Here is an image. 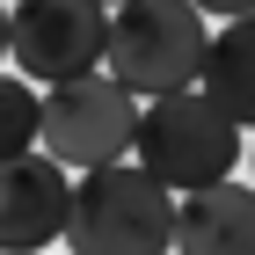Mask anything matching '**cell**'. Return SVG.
<instances>
[{
  "label": "cell",
  "instance_id": "6",
  "mask_svg": "<svg viewBox=\"0 0 255 255\" xmlns=\"http://www.w3.org/2000/svg\"><path fill=\"white\" fill-rule=\"evenodd\" d=\"M66 197H73V168L51 153L0 160V255H44L66 234Z\"/></svg>",
  "mask_w": 255,
  "mask_h": 255
},
{
  "label": "cell",
  "instance_id": "9",
  "mask_svg": "<svg viewBox=\"0 0 255 255\" xmlns=\"http://www.w3.org/2000/svg\"><path fill=\"white\" fill-rule=\"evenodd\" d=\"M37 153V88L22 73H0V160Z\"/></svg>",
  "mask_w": 255,
  "mask_h": 255
},
{
  "label": "cell",
  "instance_id": "4",
  "mask_svg": "<svg viewBox=\"0 0 255 255\" xmlns=\"http://www.w3.org/2000/svg\"><path fill=\"white\" fill-rule=\"evenodd\" d=\"M131 124H138V95L117 88L102 73H73V80H51V95H37V146L59 168H102V160H124L131 153Z\"/></svg>",
  "mask_w": 255,
  "mask_h": 255
},
{
  "label": "cell",
  "instance_id": "1",
  "mask_svg": "<svg viewBox=\"0 0 255 255\" xmlns=\"http://www.w3.org/2000/svg\"><path fill=\"white\" fill-rule=\"evenodd\" d=\"M131 160L160 182L168 197L226 182L241 168V124L219 110L204 88H175V95H146L131 124Z\"/></svg>",
  "mask_w": 255,
  "mask_h": 255
},
{
  "label": "cell",
  "instance_id": "8",
  "mask_svg": "<svg viewBox=\"0 0 255 255\" xmlns=\"http://www.w3.org/2000/svg\"><path fill=\"white\" fill-rule=\"evenodd\" d=\"M197 88H204L234 124H255V15H234L219 37H204Z\"/></svg>",
  "mask_w": 255,
  "mask_h": 255
},
{
  "label": "cell",
  "instance_id": "13",
  "mask_svg": "<svg viewBox=\"0 0 255 255\" xmlns=\"http://www.w3.org/2000/svg\"><path fill=\"white\" fill-rule=\"evenodd\" d=\"M102 7H110V0H102Z\"/></svg>",
  "mask_w": 255,
  "mask_h": 255
},
{
  "label": "cell",
  "instance_id": "5",
  "mask_svg": "<svg viewBox=\"0 0 255 255\" xmlns=\"http://www.w3.org/2000/svg\"><path fill=\"white\" fill-rule=\"evenodd\" d=\"M102 37H110V7L102 0H15L7 7V59L22 80H73L102 66Z\"/></svg>",
  "mask_w": 255,
  "mask_h": 255
},
{
  "label": "cell",
  "instance_id": "7",
  "mask_svg": "<svg viewBox=\"0 0 255 255\" xmlns=\"http://www.w3.org/2000/svg\"><path fill=\"white\" fill-rule=\"evenodd\" d=\"M168 255H255V182H204L175 197Z\"/></svg>",
  "mask_w": 255,
  "mask_h": 255
},
{
  "label": "cell",
  "instance_id": "10",
  "mask_svg": "<svg viewBox=\"0 0 255 255\" xmlns=\"http://www.w3.org/2000/svg\"><path fill=\"white\" fill-rule=\"evenodd\" d=\"M197 15H219V22H234V15H255V0H190Z\"/></svg>",
  "mask_w": 255,
  "mask_h": 255
},
{
  "label": "cell",
  "instance_id": "11",
  "mask_svg": "<svg viewBox=\"0 0 255 255\" xmlns=\"http://www.w3.org/2000/svg\"><path fill=\"white\" fill-rule=\"evenodd\" d=\"M0 59H7V0H0Z\"/></svg>",
  "mask_w": 255,
  "mask_h": 255
},
{
  "label": "cell",
  "instance_id": "3",
  "mask_svg": "<svg viewBox=\"0 0 255 255\" xmlns=\"http://www.w3.org/2000/svg\"><path fill=\"white\" fill-rule=\"evenodd\" d=\"M197 66H204V15L190 0H117L110 15V37H102V73L146 95H175L197 88Z\"/></svg>",
  "mask_w": 255,
  "mask_h": 255
},
{
  "label": "cell",
  "instance_id": "2",
  "mask_svg": "<svg viewBox=\"0 0 255 255\" xmlns=\"http://www.w3.org/2000/svg\"><path fill=\"white\" fill-rule=\"evenodd\" d=\"M175 197L160 190L138 160L80 168L66 197V255H168Z\"/></svg>",
  "mask_w": 255,
  "mask_h": 255
},
{
  "label": "cell",
  "instance_id": "12",
  "mask_svg": "<svg viewBox=\"0 0 255 255\" xmlns=\"http://www.w3.org/2000/svg\"><path fill=\"white\" fill-rule=\"evenodd\" d=\"M241 160H248V168H255V146H241Z\"/></svg>",
  "mask_w": 255,
  "mask_h": 255
}]
</instances>
